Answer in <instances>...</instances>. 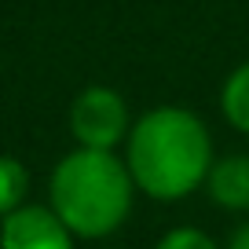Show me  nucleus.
<instances>
[{
    "mask_svg": "<svg viewBox=\"0 0 249 249\" xmlns=\"http://www.w3.org/2000/svg\"><path fill=\"white\" fill-rule=\"evenodd\" d=\"M121 158L143 198L176 205L205 187V176L216 161V147L209 124L195 110L161 103L132 121Z\"/></svg>",
    "mask_w": 249,
    "mask_h": 249,
    "instance_id": "nucleus-1",
    "label": "nucleus"
},
{
    "mask_svg": "<svg viewBox=\"0 0 249 249\" xmlns=\"http://www.w3.org/2000/svg\"><path fill=\"white\" fill-rule=\"evenodd\" d=\"M136 198L140 191L117 150L73 147L48 172V209L77 242H103L117 234L132 216Z\"/></svg>",
    "mask_w": 249,
    "mask_h": 249,
    "instance_id": "nucleus-2",
    "label": "nucleus"
},
{
    "mask_svg": "<svg viewBox=\"0 0 249 249\" xmlns=\"http://www.w3.org/2000/svg\"><path fill=\"white\" fill-rule=\"evenodd\" d=\"M132 110L117 88L110 85H88L70 99L66 110V128L73 136V147L85 150H117L132 132Z\"/></svg>",
    "mask_w": 249,
    "mask_h": 249,
    "instance_id": "nucleus-3",
    "label": "nucleus"
},
{
    "mask_svg": "<svg viewBox=\"0 0 249 249\" xmlns=\"http://www.w3.org/2000/svg\"><path fill=\"white\" fill-rule=\"evenodd\" d=\"M0 249H77V238L48 202H30L0 216Z\"/></svg>",
    "mask_w": 249,
    "mask_h": 249,
    "instance_id": "nucleus-4",
    "label": "nucleus"
},
{
    "mask_svg": "<svg viewBox=\"0 0 249 249\" xmlns=\"http://www.w3.org/2000/svg\"><path fill=\"white\" fill-rule=\"evenodd\" d=\"M202 191L224 213H249V154H216Z\"/></svg>",
    "mask_w": 249,
    "mask_h": 249,
    "instance_id": "nucleus-5",
    "label": "nucleus"
},
{
    "mask_svg": "<svg viewBox=\"0 0 249 249\" xmlns=\"http://www.w3.org/2000/svg\"><path fill=\"white\" fill-rule=\"evenodd\" d=\"M220 114L238 136H249V59L238 62L220 88Z\"/></svg>",
    "mask_w": 249,
    "mask_h": 249,
    "instance_id": "nucleus-6",
    "label": "nucleus"
},
{
    "mask_svg": "<svg viewBox=\"0 0 249 249\" xmlns=\"http://www.w3.org/2000/svg\"><path fill=\"white\" fill-rule=\"evenodd\" d=\"M33 172L22 158L15 154H0V216L22 209L33 202Z\"/></svg>",
    "mask_w": 249,
    "mask_h": 249,
    "instance_id": "nucleus-7",
    "label": "nucleus"
},
{
    "mask_svg": "<svg viewBox=\"0 0 249 249\" xmlns=\"http://www.w3.org/2000/svg\"><path fill=\"white\" fill-rule=\"evenodd\" d=\"M154 249H224V246H220L205 227L179 224V227H169V231L154 242Z\"/></svg>",
    "mask_w": 249,
    "mask_h": 249,
    "instance_id": "nucleus-8",
    "label": "nucleus"
},
{
    "mask_svg": "<svg viewBox=\"0 0 249 249\" xmlns=\"http://www.w3.org/2000/svg\"><path fill=\"white\" fill-rule=\"evenodd\" d=\"M224 249H249V220L231 231V238L224 242Z\"/></svg>",
    "mask_w": 249,
    "mask_h": 249,
    "instance_id": "nucleus-9",
    "label": "nucleus"
}]
</instances>
